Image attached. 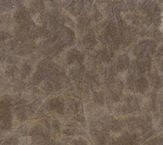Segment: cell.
Masks as SVG:
<instances>
[{"label": "cell", "instance_id": "6da1fadb", "mask_svg": "<svg viewBox=\"0 0 163 145\" xmlns=\"http://www.w3.org/2000/svg\"><path fill=\"white\" fill-rule=\"evenodd\" d=\"M44 107L48 110H55L57 112H62L64 109V103L60 98H52L46 102Z\"/></svg>", "mask_w": 163, "mask_h": 145}, {"label": "cell", "instance_id": "7a4b0ae2", "mask_svg": "<svg viewBox=\"0 0 163 145\" xmlns=\"http://www.w3.org/2000/svg\"><path fill=\"white\" fill-rule=\"evenodd\" d=\"M129 66H130V59H129L128 56L121 55L117 60L115 69L118 72H123L128 69Z\"/></svg>", "mask_w": 163, "mask_h": 145}, {"label": "cell", "instance_id": "3957f363", "mask_svg": "<svg viewBox=\"0 0 163 145\" xmlns=\"http://www.w3.org/2000/svg\"><path fill=\"white\" fill-rule=\"evenodd\" d=\"M83 54L82 53L77 49H70L67 54V62L69 64L71 63H79L81 61H83Z\"/></svg>", "mask_w": 163, "mask_h": 145}, {"label": "cell", "instance_id": "277c9868", "mask_svg": "<svg viewBox=\"0 0 163 145\" xmlns=\"http://www.w3.org/2000/svg\"><path fill=\"white\" fill-rule=\"evenodd\" d=\"M14 18L18 23L23 24L24 22L30 21V14L26 10H20L15 13Z\"/></svg>", "mask_w": 163, "mask_h": 145}, {"label": "cell", "instance_id": "5b68a950", "mask_svg": "<svg viewBox=\"0 0 163 145\" xmlns=\"http://www.w3.org/2000/svg\"><path fill=\"white\" fill-rule=\"evenodd\" d=\"M134 87L138 92L144 93L149 87V82L145 77H140L135 81Z\"/></svg>", "mask_w": 163, "mask_h": 145}, {"label": "cell", "instance_id": "8992f818", "mask_svg": "<svg viewBox=\"0 0 163 145\" xmlns=\"http://www.w3.org/2000/svg\"><path fill=\"white\" fill-rule=\"evenodd\" d=\"M95 43V36L93 32L88 33L83 38V44L86 47H91Z\"/></svg>", "mask_w": 163, "mask_h": 145}, {"label": "cell", "instance_id": "52a82bcc", "mask_svg": "<svg viewBox=\"0 0 163 145\" xmlns=\"http://www.w3.org/2000/svg\"><path fill=\"white\" fill-rule=\"evenodd\" d=\"M93 100L96 104H101L102 105L104 104V97L102 95V93L101 92H97V93H94L93 95Z\"/></svg>", "mask_w": 163, "mask_h": 145}, {"label": "cell", "instance_id": "ba28073f", "mask_svg": "<svg viewBox=\"0 0 163 145\" xmlns=\"http://www.w3.org/2000/svg\"><path fill=\"white\" fill-rule=\"evenodd\" d=\"M41 88L46 93H50V92H52V90L54 89V86H53L52 83L50 82V81H44L42 82Z\"/></svg>", "mask_w": 163, "mask_h": 145}, {"label": "cell", "instance_id": "9c48e42d", "mask_svg": "<svg viewBox=\"0 0 163 145\" xmlns=\"http://www.w3.org/2000/svg\"><path fill=\"white\" fill-rule=\"evenodd\" d=\"M44 8V3H42L41 0H36L33 3H32L31 9L32 10H34L35 12L37 11H40Z\"/></svg>", "mask_w": 163, "mask_h": 145}, {"label": "cell", "instance_id": "30bf717a", "mask_svg": "<svg viewBox=\"0 0 163 145\" xmlns=\"http://www.w3.org/2000/svg\"><path fill=\"white\" fill-rule=\"evenodd\" d=\"M22 70H23V73L24 74V76L31 74L32 72V66L31 65V63L28 62L23 63Z\"/></svg>", "mask_w": 163, "mask_h": 145}, {"label": "cell", "instance_id": "8fae6325", "mask_svg": "<svg viewBox=\"0 0 163 145\" xmlns=\"http://www.w3.org/2000/svg\"><path fill=\"white\" fill-rule=\"evenodd\" d=\"M158 52H159V54H161V55H163V45L162 46V47H161V48L159 49Z\"/></svg>", "mask_w": 163, "mask_h": 145}]
</instances>
